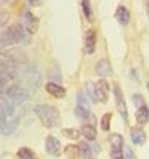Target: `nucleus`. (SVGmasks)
<instances>
[{"label": "nucleus", "mask_w": 149, "mask_h": 159, "mask_svg": "<svg viewBox=\"0 0 149 159\" xmlns=\"http://www.w3.org/2000/svg\"><path fill=\"white\" fill-rule=\"evenodd\" d=\"M147 91H149V81H147Z\"/></svg>", "instance_id": "2f4dec72"}, {"label": "nucleus", "mask_w": 149, "mask_h": 159, "mask_svg": "<svg viewBox=\"0 0 149 159\" xmlns=\"http://www.w3.org/2000/svg\"><path fill=\"white\" fill-rule=\"evenodd\" d=\"M62 135L67 136V138H70V140H78L81 136V132L78 128H63Z\"/></svg>", "instance_id": "a211bd4d"}, {"label": "nucleus", "mask_w": 149, "mask_h": 159, "mask_svg": "<svg viewBox=\"0 0 149 159\" xmlns=\"http://www.w3.org/2000/svg\"><path fill=\"white\" fill-rule=\"evenodd\" d=\"M29 98V93H28L21 84H11L8 89H7V99L15 106V104H23L24 101H28Z\"/></svg>", "instance_id": "7ed1b4c3"}, {"label": "nucleus", "mask_w": 149, "mask_h": 159, "mask_svg": "<svg viewBox=\"0 0 149 159\" xmlns=\"http://www.w3.org/2000/svg\"><path fill=\"white\" fill-rule=\"evenodd\" d=\"M65 156L68 159H78V157H81L80 148H78L76 144H68V146H65Z\"/></svg>", "instance_id": "dca6fc26"}, {"label": "nucleus", "mask_w": 149, "mask_h": 159, "mask_svg": "<svg viewBox=\"0 0 149 159\" xmlns=\"http://www.w3.org/2000/svg\"><path fill=\"white\" fill-rule=\"evenodd\" d=\"M123 159H136V156H134V153H133L131 148L123 146Z\"/></svg>", "instance_id": "a878e982"}, {"label": "nucleus", "mask_w": 149, "mask_h": 159, "mask_svg": "<svg viewBox=\"0 0 149 159\" xmlns=\"http://www.w3.org/2000/svg\"><path fill=\"white\" fill-rule=\"evenodd\" d=\"M78 148H80V153L84 159H93V151H91V144H88L86 141H81L78 144Z\"/></svg>", "instance_id": "f3484780"}, {"label": "nucleus", "mask_w": 149, "mask_h": 159, "mask_svg": "<svg viewBox=\"0 0 149 159\" xmlns=\"http://www.w3.org/2000/svg\"><path fill=\"white\" fill-rule=\"evenodd\" d=\"M39 28V18L36 15H33L31 11H24V30L26 33L34 34Z\"/></svg>", "instance_id": "423d86ee"}, {"label": "nucleus", "mask_w": 149, "mask_h": 159, "mask_svg": "<svg viewBox=\"0 0 149 159\" xmlns=\"http://www.w3.org/2000/svg\"><path fill=\"white\" fill-rule=\"evenodd\" d=\"M18 157L20 159H34V153L29 148H20L18 149Z\"/></svg>", "instance_id": "412c9836"}, {"label": "nucleus", "mask_w": 149, "mask_h": 159, "mask_svg": "<svg viewBox=\"0 0 149 159\" xmlns=\"http://www.w3.org/2000/svg\"><path fill=\"white\" fill-rule=\"evenodd\" d=\"M96 86V96L99 102H107V98H109V91H110V86L105 80H99V81L94 83Z\"/></svg>", "instance_id": "39448f33"}, {"label": "nucleus", "mask_w": 149, "mask_h": 159, "mask_svg": "<svg viewBox=\"0 0 149 159\" xmlns=\"http://www.w3.org/2000/svg\"><path fill=\"white\" fill-rule=\"evenodd\" d=\"M136 122L139 125H144V124L149 122V107L146 104L138 107V111H136Z\"/></svg>", "instance_id": "4468645a"}, {"label": "nucleus", "mask_w": 149, "mask_h": 159, "mask_svg": "<svg viewBox=\"0 0 149 159\" xmlns=\"http://www.w3.org/2000/svg\"><path fill=\"white\" fill-rule=\"evenodd\" d=\"M113 94H115V102H117V109L120 112V115L123 117V120L126 122L128 120V112H126V104H125V99H123V93L122 88L118 84L113 86Z\"/></svg>", "instance_id": "20e7f679"}, {"label": "nucleus", "mask_w": 149, "mask_h": 159, "mask_svg": "<svg viewBox=\"0 0 149 159\" xmlns=\"http://www.w3.org/2000/svg\"><path fill=\"white\" fill-rule=\"evenodd\" d=\"M34 112L42 122V125L47 128H54L60 125V114L54 106H47V104H39L34 107Z\"/></svg>", "instance_id": "f257e3e1"}, {"label": "nucleus", "mask_w": 149, "mask_h": 159, "mask_svg": "<svg viewBox=\"0 0 149 159\" xmlns=\"http://www.w3.org/2000/svg\"><path fill=\"white\" fill-rule=\"evenodd\" d=\"M96 71H97V75H99V76H102V78L109 76V75L112 73L110 62H109L107 59H102V60H99V62H97V65H96Z\"/></svg>", "instance_id": "9b49d317"}, {"label": "nucleus", "mask_w": 149, "mask_h": 159, "mask_svg": "<svg viewBox=\"0 0 149 159\" xmlns=\"http://www.w3.org/2000/svg\"><path fill=\"white\" fill-rule=\"evenodd\" d=\"M91 151H93V154H97L99 151H101V146H99L97 143H94V144H91Z\"/></svg>", "instance_id": "c85d7f7f"}, {"label": "nucleus", "mask_w": 149, "mask_h": 159, "mask_svg": "<svg viewBox=\"0 0 149 159\" xmlns=\"http://www.w3.org/2000/svg\"><path fill=\"white\" fill-rule=\"evenodd\" d=\"M94 50H96V31L88 30L86 34H84V52L93 54Z\"/></svg>", "instance_id": "6e6552de"}, {"label": "nucleus", "mask_w": 149, "mask_h": 159, "mask_svg": "<svg viewBox=\"0 0 149 159\" xmlns=\"http://www.w3.org/2000/svg\"><path fill=\"white\" fill-rule=\"evenodd\" d=\"M50 78H52V81H54V83H60L62 76H60V70H59V67L54 68V71L50 70Z\"/></svg>", "instance_id": "393cba45"}, {"label": "nucleus", "mask_w": 149, "mask_h": 159, "mask_svg": "<svg viewBox=\"0 0 149 159\" xmlns=\"http://www.w3.org/2000/svg\"><path fill=\"white\" fill-rule=\"evenodd\" d=\"M7 21H8V13L3 11V10H0V28L5 26Z\"/></svg>", "instance_id": "cd10ccee"}, {"label": "nucleus", "mask_w": 149, "mask_h": 159, "mask_svg": "<svg viewBox=\"0 0 149 159\" xmlns=\"http://www.w3.org/2000/svg\"><path fill=\"white\" fill-rule=\"evenodd\" d=\"M46 91H47L50 96L57 98V99L65 98V94H67L65 88H63V86H60L59 83H54V81H50V83H47V84H46Z\"/></svg>", "instance_id": "1a4fd4ad"}, {"label": "nucleus", "mask_w": 149, "mask_h": 159, "mask_svg": "<svg viewBox=\"0 0 149 159\" xmlns=\"http://www.w3.org/2000/svg\"><path fill=\"white\" fill-rule=\"evenodd\" d=\"M46 151L52 156H59L62 153V144L55 136H47L46 140Z\"/></svg>", "instance_id": "0eeeda50"}, {"label": "nucleus", "mask_w": 149, "mask_h": 159, "mask_svg": "<svg viewBox=\"0 0 149 159\" xmlns=\"http://www.w3.org/2000/svg\"><path fill=\"white\" fill-rule=\"evenodd\" d=\"M133 104L136 106V107H141V106H144V99L141 94H134L133 96Z\"/></svg>", "instance_id": "bb28decb"}, {"label": "nucleus", "mask_w": 149, "mask_h": 159, "mask_svg": "<svg viewBox=\"0 0 149 159\" xmlns=\"http://www.w3.org/2000/svg\"><path fill=\"white\" fill-rule=\"evenodd\" d=\"M18 122H20V119H16V117H15V119H10V120L5 124V127H3L2 130H0V132H2L3 135H11V133L16 130Z\"/></svg>", "instance_id": "2eb2a0df"}, {"label": "nucleus", "mask_w": 149, "mask_h": 159, "mask_svg": "<svg viewBox=\"0 0 149 159\" xmlns=\"http://www.w3.org/2000/svg\"><path fill=\"white\" fill-rule=\"evenodd\" d=\"M78 106L80 107H84V109H89V102H88V99H86V96L83 94V93H78Z\"/></svg>", "instance_id": "5701e85b"}, {"label": "nucleus", "mask_w": 149, "mask_h": 159, "mask_svg": "<svg viewBox=\"0 0 149 159\" xmlns=\"http://www.w3.org/2000/svg\"><path fill=\"white\" fill-rule=\"evenodd\" d=\"M81 7L84 11V16L88 20H93V10H91V2L89 0H81Z\"/></svg>", "instance_id": "aec40b11"}, {"label": "nucleus", "mask_w": 149, "mask_h": 159, "mask_svg": "<svg viewBox=\"0 0 149 159\" xmlns=\"http://www.w3.org/2000/svg\"><path fill=\"white\" fill-rule=\"evenodd\" d=\"M26 39V30L20 23L10 25L5 31L0 33V46H13Z\"/></svg>", "instance_id": "f03ea898"}, {"label": "nucleus", "mask_w": 149, "mask_h": 159, "mask_svg": "<svg viewBox=\"0 0 149 159\" xmlns=\"http://www.w3.org/2000/svg\"><path fill=\"white\" fill-rule=\"evenodd\" d=\"M110 120H112V114H104V117H102V120H101V128L104 130V132H109Z\"/></svg>", "instance_id": "4be33fe9"}, {"label": "nucleus", "mask_w": 149, "mask_h": 159, "mask_svg": "<svg viewBox=\"0 0 149 159\" xmlns=\"http://www.w3.org/2000/svg\"><path fill=\"white\" fill-rule=\"evenodd\" d=\"M130 135H131V141L134 144H143L146 141V133H144V130L139 128V127L131 128L130 130Z\"/></svg>", "instance_id": "f8f14e48"}, {"label": "nucleus", "mask_w": 149, "mask_h": 159, "mask_svg": "<svg viewBox=\"0 0 149 159\" xmlns=\"http://www.w3.org/2000/svg\"><path fill=\"white\" fill-rule=\"evenodd\" d=\"M86 93H88V98L93 101V102H96L97 96H96V86H94V83H91V81L86 83Z\"/></svg>", "instance_id": "6ab92c4d"}, {"label": "nucleus", "mask_w": 149, "mask_h": 159, "mask_svg": "<svg viewBox=\"0 0 149 159\" xmlns=\"http://www.w3.org/2000/svg\"><path fill=\"white\" fill-rule=\"evenodd\" d=\"M28 3L33 5V7H36V5H39V0H28Z\"/></svg>", "instance_id": "c756f323"}, {"label": "nucleus", "mask_w": 149, "mask_h": 159, "mask_svg": "<svg viewBox=\"0 0 149 159\" xmlns=\"http://www.w3.org/2000/svg\"><path fill=\"white\" fill-rule=\"evenodd\" d=\"M7 119H8V115H7V112H5V109H3V107L0 106V130H2V128L5 127V124L8 122Z\"/></svg>", "instance_id": "b1692460"}, {"label": "nucleus", "mask_w": 149, "mask_h": 159, "mask_svg": "<svg viewBox=\"0 0 149 159\" xmlns=\"http://www.w3.org/2000/svg\"><path fill=\"white\" fill-rule=\"evenodd\" d=\"M81 135L84 136L86 140H89V141H94L96 140V136H97V132H96V127L93 125V124H84L83 127H81Z\"/></svg>", "instance_id": "ddd939ff"}, {"label": "nucleus", "mask_w": 149, "mask_h": 159, "mask_svg": "<svg viewBox=\"0 0 149 159\" xmlns=\"http://www.w3.org/2000/svg\"><path fill=\"white\" fill-rule=\"evenodd\" d=\"M115 18H117V21H118L122 26H126V25L130 23V18H131L130 10L126 8L125 5H118L117 10H115Z\"/></svg>", "instance_id": "9d476101"}, {"label": "nucleus", "mask_w": 149, "mask_h": 159, "mask_svg": "<svg viewBox=\"0 0 149 159\" xmlns=\"http://www.w3.org/2000/svg\"><path fill=\"white\" fill-rule=\"evenodd\" d=\"M147 16H149V3H147Z\"/></svg>", "instance_id": "7c9ffc66"}, {"label": "nucleus", "mask_w": 149, "mask_h": 159, "mask_svg": "<svg viewBox=\"0 0 149 159\" xmlns=\"http://www.w3.org/2000/svg\"><path fill=\"white\" fill-rule=\"evenodd\" d=\"M0 57H2V52H0Z\"/></svg>", "instance_id": "473e14b6"}]
</instances>
